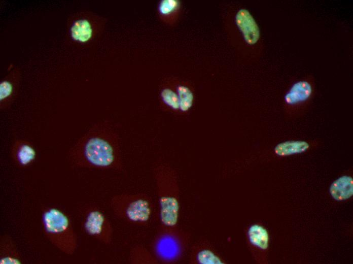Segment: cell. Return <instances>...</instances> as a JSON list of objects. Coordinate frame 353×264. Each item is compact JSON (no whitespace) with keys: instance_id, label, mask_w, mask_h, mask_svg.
I'll return each instance as SVG.
<instances>
[{"instance_id":"1","label":"cell","mask_w":353,"mask_h":264,"mask_svg":"<svg viewBox=\"0 0 353 264\" xmlns=\"http://www.w3.org/2000/svg\"><path fill=\"white\" fill-rule=\"evenodd\" d=\"M68 157L79 168L121 171L123 161L118 131L108 122L94 124L72 147Z\"/></svg>"},{"instance_id":"17","label":"cell","mask_w":353,"mask_h":264,"mask_svg":"<svg viewBox=\"0 0 353 264\" xmlns=\"http://www.w3.org/2000/svg\"><path fill=\"white\" fill-rule=\"evenodd\" d=\"M177 92L180 101V110L182 112H186L192 106L193 93L188 87L184 85H179L177 88Z\"/></svg>"},{"instance_id":"6","label":"cell","mask_w":353,"mask_h":264,"mask_svg":"<svg viewBox=\"0 0 353 264\" xmlns=\"http://www.w3.org/2000/svg\"><path fill=\"white\" fill-rule=\"evenodd\" d=\"M82 226L89 236L105 245L112 241L113 228L106 215L95 207L88 208L84 212Z\"/></svg>"},{"instance_id":"13","label":"cell","mask_w":353,"mask_h":264,"mask_svg":"<svg viewBox=\"0 0 353 264\" xmlns=\"http://www.w3.org/2000/svg\"><path fill=\"white\" fill-rule=\"evenodd\" d=\"M72 39L77 42L85 43L92 37L93 29L90 22L86 19L77 20L69 29Z\"/></svg>"},{"instance_id":"19","label":"cell","mask_w":353,"mask_h":264,"mask_svg":"<svg viewBox=\"0 0 353 264\" xmlns=\"http://www.w3.org/2000/svg\"><path fill=\"white\" fill-rule=\"evenodd\" d=\"M196 259L200 263H222V261L211 251L207 249L199 252Z\"/></svg>"},{"instance_id":"5","label":"cell","mask_w":353,"mask_h":264,"mask_svg":"<svg viewBox=\"0 0 353 264\" xmlns=\"http://www.w3.org/2000/svg\"><path fill=\"white\" fill-rule=\"evenodd\" d=\"M154 238L152 244V253L157 261L173 262L181 257L183 250V242L180 236L165 228Z\"/></svg>"},{"instance_id":"10","label":"cell","mask_w":353,"mask_h":264,"mask_svg":"<svg viewBox=\"0 0 353 264\" xmlns=\"http://www.w3.org/2000/svg\"><path fill=\"white\" fill-rule=\"evenodd\" d=\"M21 255L13 239L8 234L0 237V263L20 264Z\"/></svg>"},{"instance_id":"9","label":"cell","mask_w":353,"mask_h":264,"mask_svg":"<svg viewBox=\"0 0 353 264\" xmlns=\"http://www.w3.org/2000/svg\"><path fill=\"white\" fill-rule=\"evenodd\" d=\"M16 72H12L6 76L0 83L1 108L9 107L16 95L19 87L20 77Z\"/></svg>"},{"instance_id":"4","label":"cell","mask_w":353,"mask_h":264,"mask_svg":"<svg viewBox=\"0 0 353 264\" xmlns=\"http://www.w3.org/2000/svg\"><path fill=\"white\" fill-rule=\"evenodd\" d=\"M110 205L116 217L137 225H148L153 216V201L145 193L115 195L112 197Z\"/></svg>"},{"instance_id":"20","label":"cell","mask_w":353,"mask_h":264,"mask_svg":"<svg viewBox=\"0 0 353 264\" xmlns=\"http://www.w3.org/2000/svg\"><path fill=\"white\" fill-rule=\"evenodd\" d=\"M178 5V2L175 0H163L159 5V10L161 14L168 15L174 11Z\"/></svg>"},{"instance_id":"8","label":"cell","mask_w":353,"mask_h":264,"mask_svg":"<svg viewBox=\"0 0 353 264\" xmlns=\"http://www.w3.org/2000/svg\"><path fill=\"white\" fill-rule=\"evenodd\" d=\"M236 23L247 43L253 45L257 42L260 38V30L248 10L241 9L238 12L236 16Z\"/></svg>"},{"instance_id":"7","label":"cell","mask_w":353,"mask_h":264,"mask_svg":"<svg viewBox=\"0 0 353 264\" xmlns=\"http://www.w3.org/2000/svg\"><path fill=\"white\" fill-rule=\"evenodd\" d=\"M11 157L19 167L24 168L31 164L37 157V152L31 143L23 140H16L11 148Z\"/></svg>"},{"instance_id":"18","label":"cell","mask_w":353,"mask_h":264,"mask_svg":"<svg viewBox=\"0 0 353 264\" xmlns=\"http://www.w3.org/2000/svg\"><path fill=\"white\" fill-rule=\"evenodd\" d=\"M163 102L173 110L180 109V101L178 94L169 88H164L161 92Z\"/></svg>"},{"instance_id":"11","label":"cell","mask_w":353,"mask_h":264,"mask_svg":"<svg viewBox=\"0 0 353 264\" xmlns=\"http://www.w3.org/2000/svg\"><path fill=\"white\" fill-rule=\"evenodd\" d=\"M330 192L332 197L337 201L345 200L353 194V179L349 176H342L331 184Z\"/></svg>"},{"instance_id":"15","label":"cell","mask_w":353,"mask_h":264,"mask_svg":"<svg viewBox=\"0 0 353 264\" xmlns=\"http://www.w3.org/2000/svg\"><path fill=\"white\" fill-rule=\"evenodd\" d=\"M309 145L303 141H290L278 144L274 149L275 153L279 156H287L300 153L307 150Z\"/></svg>"},{"instance_id":"14","label":"cell","mask_w":353,"mask_h":264,"mask_svg":"<svg viewBox=\"0 0 353 264\" xmlns=\"http://www.w3.org/2000/svg\"><path fill=\"white\" fill-rule=\"evenodd\" d=\"M248 237L250 243L254 246L266 250L268 247L269 235L267 230L258 224H254L249 229Z\"/></svg>"},{"instance_id":"16","label":"cell","mask_w":353,"mask_h":264,"mask_svg":"<svg viewBox=\"0 0 353 264\" xmlns=\"http://www.w3.org/2000/svg\"><path fill=\"white\" fill-rule=\"evenodd\" d=\"M129 257L131 263L151 264L158 262L152 253L140 245L135 246L131 249Z\"/></svg>"},{"instance_id":"3","label":"cell","mask_w":353,"mask_h":264,"mask_svg":"<svg viewBox=\"0 0 353 264\" xmlns=\"http://www.w3.org/2000/svg\"><path fill=\"white\" fill-rule=\"evenodd\" d=\"M158 200L160 221L166 228H174L179 219L180 205L178 186L173 172L159 165L154 169Z\"/></svg>"},{"instance_id":"12","label":"cell","mask_w":353,"mask_h":264,"mask_svg":"<svg viewBox=\"0 0 353 264\" xmlns=\"http://www.w3.org/2000/svg\"><path fill=\"white\" fill-rule=\"evenodd\" d=\"M312 91L311 85L306 81H300L294 84L285 97L288 104H295L307 100Z\"/></svg>"},{"instance_id":"2","label":"cell","mask_w":353,"mask_h":264,"mask_svg":"<svg viewBox=\"0 0 353 264\" xmlns=\"http://www.w3.org/2000/svg\"><path fill=\"white\" fill-rule=\"evenodd\" d=\"M43 234L54 247L66 255H73L78 246V236L68 216L58 208H45L42 213Z\"/></svg>"}]
</instances>
